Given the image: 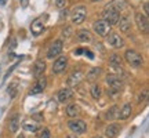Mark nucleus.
Segmentation results:
<instances>
[{
  "label": "nucleus",
  "mask_w": 149,
  "mask_h": 138,
  "mask_svg": "<svg viewBox=\"0 0 149 138\" xmlns=\"http://www.w3.org/2000/svg\"><path fill=\"white\" fill-rule=\"evenodd\" d=\"M124 58L128 62V65H131L133 68H139V66H142V64H144L142 55L138 51H135V50H127L126 54H124Z\"/></svg>",
  "instance_id": "nucleus-1"
},
{
  "label": "nucleus",
  "mask_w": 149,
  "mask_h": 138,
  "mask_svg": "<svg viewBox=\"0 0 149 138\" xmlns=\"http://www.w3.org/2000/svg\"><path fill=\"white\" fill-rule=\"evenodd\" d=\"M119 18H120V13H117L115 8H112L111 6L108 4L105 7V10H104V21L108 22L112 26V25H116Z\"/></svg>",
  "instance_id": "nucleus-2"
},
{
  "label": "nucleus",
  "mask_w": 149,
  "mask_h": 138,
  "mask_svg": "<svg viewBox=\"0 0 149 138\" xmlns=\"http://www.w3.org/2000/svg\"><path fill=\"white\" fill-rule=\"evenodd\" d=\"M86 17H87V10H86L84 6H79V7H74L72 14H70V18H72V22L79 25L81 22H84Z\"/></svg>",
  "instance_id": "nucleus-3"
},
{
  "label": "nucleus",
  "mask_w": 149,
  "mask_h": 138,
  "mask_svg": "<svg viewBox=\"0 0 149 138\" xmlns=\"http://www.w3.org/2000/svg\"><path fill=\"white\" fill-rule=\"evenodd\" d=\"M47 20V15L44 14L43 17H39L36 18L35 21L32 22V25H31V31L35 36H39V35H42L44 32V29H46V25H44V22Z\"/></svg>",
  "instance_id": "nucleus-4"
},
{
  "label": "nucleus",
  "mask_w": 149,
  "mask_h": 138,
  "mask_svg": "<svg viewBox=\"0 0 149 138\" xmlns=\"http://www.w3.org/2000/svg\"><path fill=\"white\" fill-rule=\"evenodd\" d=\"M93 28H94V32H95L98 36H102V37L108 36L109 32H111V25H109L108 22H105L104 20H100V21L94 22Z\"/></svg>",
  "instance_id": "nucleus-5"
},
{
  "label": "nucleus",
  "mask_w": 149,
  "mask_h": 138,
  "mask_svg": "<svg viewBox=\"0 0 149 138\" xmlns=\"http://www.w3.org/2000/svg\"><path fill=\"white\" fill-rule=\"evenodd\" d=\"M66 66H68V58H66L65 55H61V57H58V58L54 61V64H53V73H55V75L62 73L65 69H66Z\"/></svg>",
  "instance_id": "nucleus-6"
},
{
  "label": "nucleus",
  "mask_w": 149,
  "mask_h": 138,
  "mask_svg": "<svg viewBox=\"0 0 149 138\" xmlns=\"http://www.w3.org/2000/svg\"><path fill=\"white\" fill-rule=\"evenodd\" d=\"M68 126L74 134H83L86 131V128H87V124L84 123V120H80V119L69 120Z\"/></svg>",
  "instance_id": "nucleus-7"
},
{
  "label": "nucleus",
  "mask_w": 149,
  "mask_h": 138,
  "mask_svg": "<svg viewBox=\"0 0 149 138\" xmlns=\"http://www.w3.org/2000/svg\"><path fill=\"white\" fill-rule=\"evenodd\" d=\"M62 48H64V43H62V40H55V42L51 44V47L48 48L47 58L53 59V58H55V57H58L59 54L62 53Z\"/></svg>",
  "instance_id": "nucleus-8"
},
{
  "label": "nucleus",
  "mask_w": 149,
  "mask_h": 138,
  "mask_svg": "<svg viewBox=\"0 0 149 138\" xmlns=\"http://www.w3.org/2000/svg\"><path fill=\"white\" fill-rule=\"evenodd\" d=\"M135 22H137V26L142 33H148L149 29V21H148V17L142 14V13H137L135 14Z\"/></svg>",
  "instance_id": "nucleus-9"
},
{
  "label": "nucleus",
  "mask_w": 149,
  "mask_h": 138,
  "mask_svg": "<svg viewBox=\"0 0 149 138\" xmlns=\"http://www.w3.org/2000/svg\"><path fill=\"white\" fill-rule=\"evenodd\" d=\"M107 83L112 90H116V91H120L122 90V87H123L122 79H120L119 76H116V75H108L107 76Z\"/></svg>",
  "instance_id": "nucleus-10"
},
{
  "label": "nucleus",
  "mask_w": 149,
  "mask_h": 138,
  "mask_svg": "<svg viewBox=\"0 0 149 138\" xmlns=\"http://www.w3.org/2000/svg\"><path fill=\"white\" fill-rule=\"evenodd\" d=\"M108 43H109V46L113 48H122L124 46V40H123V37L120 35H117V33H111L109 37H108Z\"/></svg>",
  "instance_id": "nucleus-11"
},
{
  "label": "nucleus",
  "mask_w": 149,
  "mask_h": 138,
  "mask_svg": "<svg viewBox=\"0 0 149 138\" xmlns=\"http://www.w3.org/2000/svg\"><path fill=\"white\" fill-rule=\"evenodd\" d=\"M81 80H83V72L81 70H74L68 77V86L69 87H74V86L79 84Z\"/></svg>",
  "instance_id": "nucleus-12"
},
{
  "label": "nucleus",
  "mask_w": 149,
  "mask_h": 138,
  "mask_svg": "<svg viewBox=\"0 0 149 138\" xmlns=\"http://www.w3.org/2000/svg\"><path fill=\"white\" fill-rule=\"evenodd\" d=\"M46 86H47V79L46 77H39L37 80V83L32 87V90H31V95H36V94H40L44 89H46Z\"/></svg>",
  "instance_id": "nucleus-13"
},
{
  "label": "nucleus",
  "mask_w": 149,
  "mask_h": 138,
  "mask_svg": "<svg viewBox=\"0 0 149 138\" xmlns=\"http://www.w3.org/2000/svg\"><path fill=\"white\" fill-rule=\"evenodd\" d=\"M33 76L35 77H40L43 76V73L46 72V62L43 61V59H37L35 65H33Z\"/></svg>",
  "instance_id": "nucleus-14"
},
{
  "label": "nucleus",
  "mask_w": 149,
  "mask_h": 138,
  "mask_svg": "<svg viewBox=\"0 0 149 138\" xmlns=\"http://www.w3.org/2000/svg\"><path fill=\"white\" fill-rule=\"evenodd\" d=\"M116 25L120 28L122 32H128V31L131 29V21H130L128 17H122V18H119V21H117Z\"/></svg>",
  "instance_id": "nucleus-15"
},
{
  "label": "nucleus",
  "mask_w": 149,
  "mask_h": 138,
  "mask_svg": "<svg viewBox=\"0 0 149 138\" xmlns=\"http://www.w3.org/2000/svg\"><path fill=\"white\" fill-rule=\"evenodd\" d=\"M119 131H120V124L112 123V124H109L107 127V130H105V135H107L108 138H113V137H116Z\"/></svg>",
  "instance_id": "nucleus-16"
},
{
  "label": "nucleus",
  "mask_w": 149,
  "mask_h": 138,
  "mask_svg": "<svg viewBox=\"0 0 149 138\" xmlns=\"http://www.w3.org/2000/svg\"><path fill=\"white\" fill-rule=\"evenodd\" d=\"M77 40L81 43H90L93 40V36H91L90 31H87V29H81L77 32Z\"/></svg>",
  "instance_id": "nucleus-17"
},
{
  "label": "nucleus",
  "mask_w": 149,
  "mask_h": 138,
  "mask_svg": "<svg viewBox=\"0 0 149 138\" xmlns=\"http://www.w3.org/2000/svg\"><path fill=\"white\" fill-rule=\"evenodd\" d=\"M72 95H73V93L70 89H61L58 93V100L59 102H66L72 98Z\"/></svg>",
  "instance_id": "nucleus-18"
},
{
  "label": "nucleus",
  "mask_w": 149,
  "mask_h": 138,
  "mask_svg": "<svg viewBox=\"0 0 149 138\" xmlns=\"http://www.w3.org/2000/svg\"><path fill=\"white\" fill-rule=\"evenodd\" d=\"M131 111H133L131 105H130V104H124V105H123V108H122V111L119 112L117 117H119L120 120H126V119H128V117H130Z\"/></svg>",
  "instance_id": "nucleus-19"
},
{
  "label": "nucleus",
  "mask_w": 149,
  "mask_h": 138,
  "mask_svg": "<svg viewBox=\"0 0 149 138\" xmlns=\"http://www.w3.org/2000/svg\"><path fill=\"white\" fill-rule=\"evenodd\" d=\"M8 127H10V131L17 133V130L19 128V116H18V113H14V116L10 119Z\"/></svg>",
  "instance_id": "nucleus-20"
},
{
  "label": "nucleus",
  "mask_w": 149,
  "mask_h": 138,
  "mask_svg": "<svg viewBox=\"0 0 149 138\" xmlns=\"http://www.w3.org/2000/svg\"><path fill=\"white\" fill-rule=\"evenodd\" d=\"M109 6L112 8H115L117 13H120L126 8V0H113L112 3H109Z\"/></svg>",
  "instance_id": "nucleus-21"
},
{
  "label": "nucleus",
  "mask_w": 149,
  "mask_h": 138,
  "mask_svg": "<svg viewBox=\"0 0 149 138\" xmlns=\"http://www.w3.org/2000/svg\"><path fill=\"white\" fill-rule=\"evenodd\" d=\"M79 112H80V109L76 104H69V105L66 106V113H68V116H70V117H76L79 115Z\"/></svg>",
  "instance_id": "nucleus-22"
},
{
  "label": "nucleus",
  "mask_w": 149,
  "mask_h": 138,
  "mask_svg": "<svg viewBox=\"0 0 149 138\" xmlns=\"http://www.w3.org/2000/svg\"><path fill=\"white\" fill-rule=\"evenodd\" d=\"M101 75V68H93L88 70V73H87V80H90V82H93V80H95L98 76Z\"/></svg>",
  "instance_id": "nucleus-23"
},
{
  "label": "nucleus",
  "mask_w": 149,
  "mask_h": 138,
  "mask_svg": "<svg viewBox=\"0 0 149 138\" xmlns=\"http://www.w3.org/2000/svg\"><path fill=\"white\" fill-rule=\"evenodd\" d=\"M101 86L100 84H93V87H91V95H93V98L94 100H98L100 97H101Z\"/></svg>",
  "instance_id": "nucleus-24"
},
{
  "label": "nucleus",
  "mask_w": 149,
  "mask_h": 138,
  "mask_svg": "<svg viewBox=\"0 0 149 138\" xmlns=\"http://www.w3.org/2000/svg\"><path fill=\"white\" fill-rule=\"evenodd\" d=\"M109 61H111V64L113 65V66H120V65H122V58H120L117 54H112Z\"/></svg>",
  "instance_id": "nucleus-25"
},
{
  "label": "nucleus",
  "mask_w": 149,
  "mask_h": 138,
  "mask_svg": "<svg viewBox=\"0 0 149 138\" xmlns=\"http://www.w3.org/2000/svg\"><path fill=\"white\" fill-rule=\"evenodd\" d=\"M7 90H8V94H10L11 98H14L17 95V93H18V84L17 83H11Z\"/></svg>",
  "instance_id": "nucleus-26"
},
{
  "label": "nucleus",
  "mask_w": 149,
  "mask_h": 138,
  "mask_svg": "<svg viewBox=\"0 0 149 138\" xmlns=\"http://www.w3.org/2000/svg\"><path fill=\"white\" fill-rule=\"evenodd\" d=\"M116 112H117V106H112L111 109H109V111L107 112V115H105V117H107L108 120H112V119H115V117H117Z\"/></svg>",
  "instance_id": "nucleus-27"
},
{
  "label": "nucleus",
  "mask_w": 149,
  "mask_h": 138,
  "mask_svg": "<svg viewBox=\"0 0 149 138\" xmlns=\"http://www.w3.org/2000/svg\"><path fill=\"white\" fill-rule=\"evenodd\" d=\"M24 128L26 131H37V124L36 123H25L24 124Z\"/></svg>",
  "instance_id": "nucleus-28"
},
{
  "label": "nucleus",
  "mask_w": 149,
  "mask_h": 138,
  "mask_svg": "<svg viewBox=\"0 0 149 138\" xmlns=\"http://www.w3.org/2000/svg\"><path fill=\"white\" fill-rule=\"evenodd\" d=\"M37 137L39 138H50V130H48V128H43Z\"/></svg>",
  "instance_id": "nucleus-29"
},
{
  "label": "nucleus",
  "mask_w": 149,
  "mask_h": 138,
  "mask_svg": "<svg viewBox=\"0 0 149 138\" xmlns=\"http://www.w3.org/2000/svg\"><path fill=\"white\" fill-rule=\"evenodd\" d=\"M146 97H148V90H144L142 93H141V94H139L138 101H137V102H138V104H142V102L146 100Z\"/></svg>",
  "instance_id": "nucleus-30"
},
{
  "label": "nucleus",
  "mask_w": 149,
  "mask_h": 138,
  "mask_svg": "<svg viewBox=\"0 0 149 138\" xmlns=\"http://www.w3.org/2000/svg\"><path fill=\"white\" fill-rule=\"evenodd\" d=\"M55 4L59 8H64L65 6H66V0H55Z\"/></svg>",
  "instance_id": "nucleus-31"
},
{
  "label": "nucleus",
  "mask_w": 149,
  "mask_h": 138,
  "mask_svg": "<svg viewBox=\"0 0 149 138\" xmlns=\"http://www.w3.org/2000/svg\"><path fill=\"white\" fill-rule=\"evenodd\" d=\"M144 10H145V15L148 17V14H149V4L148 3H145L144 4Z\"/></svg>",
  "instance_id": "nucleus-32"
},
{
  "label": "nucleus",
  "mask_w": 149,
  "mask_h": 138,
  "mask_svg": "<svg viewBox=\"0 0 149 138\" xmlns=\"http://www.w3.org/2000/svg\"><path fill=\"white\" fill-rule=\"evenodd\" d=\"M33 119H36V120H43V115L36 113V115H33Z\"/></svg>",
  "instance_id": "nucleus-33"
},
{
  "label": "nucleus",
  "mask_w": 149,
  "mask_h": 138,
  "mask_svg": "<svg viewBox=\"0 0 149 138\" xmlns=\"http://www.w3.org/2000/svg\"><path fill=\"white\" fill-rule=\"evenodd\" d=\"M28 3H29V0H21V6H22V7H26Z\"/></svg>",
  "instance_id": "nucleus-34"
},
{
  "label": "nucleus",
  "mask_w": 149,
  "mask_h": 138,
  "mask_svg": "<svg viewBox=\"0 0 149 138\" xmlns=\"http://www.w3.org/2000/svg\"><path fill=\"white\" fill-rule=\"evenodd\" d=\"M7 3V0H0V6H4Z\"/></svg>",
  "instance_id": "nucleus-35"
},
{
  "label": "nucleus",
  "mask_w": 149,
  "mask_h": 138,
  "mask_svg": "<svg viewBox=\"0 0 149 138\" xmlns=\"http://www.w3.org/2000/svg\"><path fill=\"white\" fill-rule=\"evenodd\" d=\"M66 138H77V135H74V134H70V135H68Z\"/></svg>",
  "instance_id": "nucleus-36"
},
{
  "label": "nucleus",
  "mask_w": 149,
  "mask_h": 138,
  "mask_svg": "<svg viewBox=\"0 0 149 138\" xmlns=\"http://www.w3.org/2000/svg\"><path fill=\"white\" fill-rule=\"evenodd\" d=\"M91 1H101V0H91Z\"/></svg>",
  "instance_id": "nucleus-37"
},
{
  "label": "nucleus",
  "mask_w": 149,
  "mask_h": 138,
  "mask_svg": "<svg viewBox=\"0 0 149 138\" xmlns=\"http://www.w3.org/2000/svg\"><path fill=\"white\" fill-rule=\"evenodd\" d=\"M18 138H25V137H24V135H19V137H18Z\"/></svg>",
  "instance_id": "nucleus-38"
},
{
  "label": "nucleus",
  "mask_w": 149,
  "mask_h": 138,
  "mask_svg": "<svg viewBox=\"0 0 149 138\" xmlns=\"http://www.w3.org/2000/svg\"><path fill=\"white\" fill-rule=\"evenodd\" d=\"M94 138H102V137H94Z\"/></svg>",
  "instance_id": "nucleus-39"
}]
</instances>
